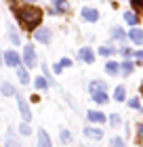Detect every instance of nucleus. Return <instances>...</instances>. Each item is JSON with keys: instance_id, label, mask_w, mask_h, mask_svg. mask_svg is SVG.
Masks as SVG:
<instances>
[{"instance_id": "18", "label": "nucleus", "mask_w": 143, "mask_h": 147, "mask_svg": "<svg viewBox=\"0 0 143 147\" xmlns=\"http://www.w3.org/2000/svg\"><path fill=\"white\" fill-rule=\"evenodd\" d=\"M112 36H114V40H120V44L126 40V34H124L122 30H118V28H114V30H112Z\"/></svg>"}, {"instance_id": "14", "label": "nucleus", "mask_w": 143, "mask_h": 147, "mask_svg": "<svg viewBox=\"0 0 143 147\" xmlns=\"http://www.w3.org/2000/svg\"><path fill=\"white\" fill-rule=\"evenodd\" d=\"M38 147H53L51 145V139L44 130H38Z\"/></svg>"}, {"instance_id": "10", "label": "nucleus", "mask_w": 143, "mask_h": 147, "mask_svg": "<svg viewBox=\"0 0 143 147\" xmlns=\"http://www.w3.org/2000/svg\"><path fill=\"white\" fill-rule=\"evenodd\" d=\"M0 92H2L4 97H13V95H17V92H15V86H13L11 82H0Z\"/></svg>"}, {"instance_id": "31", "label": "nucleus", "mask_w": 143, "mask_h": 147, "mask_svg": "<svg viewBox=\"0 0 143 147\" xmlns=\"http://www.w3.org/2000/svg\"><path fill=\"white\" fill-rule=\"evenodd\" d=\"M61 139H63V141L67 143V141H70V139H72V135H70V132H67V130H63V132H61Z\"/></svg>"}, {"instance_id": "25", "label": "nucleus", "mask_w": 143, "mask_h": 147, "mask_svg": "<svg viewBox=\"0 0 143 147\" xmlns=\"http://www.w3.org/2000/svg\"><path fill=\"white\" fill-rule=\"evenodd\" d=\"M135 11H143V0H131Z\"/></svg>"}, {"instance_id": "34", "label": "nucleus", "mask_w": 143, "mask_h": 147, "mask_svg": "<svg viewBox=\"0 0 143 147\" xmlns=\"http://www.w3.org/2000/svg\"><path fill=\"white\" fill-rule=\"evenodd\" d=\"M137 135H139V139H143V124L137 126Z\"/></svg>"}, {"instance_id": "37", "label": "nucleus", "mask_w": 143, "mask_h": 147, "mask_svg": "<svg viewBox=\"0 0 143 147\" xmlns=\"http://www.w3.org/2000/svg\"><path fill=\"white\" fill-rule=\"evenodd\" d=\"M141 92H143V82H141Z\"/></svg>"}, {"instance_id": "8", "label": "nucleus", "mask_w": 143, "mask_h": 147, "mask_svg": "<svg viewBox=\"0 0 143 147\" xmlns=\"http://www.w3.org/2000/svg\"><path fill=\"white\" fill-rule=\"evenodd\" d=\"M88 90H91V95H95V92H103L105 90V82H103V80H93V82L88 84Z\"/></svg>"}, {"instance_id": "9", "label": "nucleus", "mask_w": 143, "mask_h": 147, "mask_svg": "<svg viewBox=\"0 0 143 147\" xmlns=\"http://www.w3.org/2000/svg\"><path fill=\"white\" fill-rule=\"evenodd\" d=\"M128 38H131L135 44H143V30H139L137 25H135V28L131 30V34H128Z\"/></svg>"}, {"instance_id": "32", "label": "nucleus", "mask_w": 143, "mask_h": 147, "mask_svg": "<svg viewBox=\"0 0 143 147\" xmlns=\"http://www.w3.org/2000/svg\"><path fill=\"white\" fill-rule=\"evenodd\" d=\"M61 67H70V65H72V61H70V59H61Z\"/></svg>"}, {"instance_id": "26", "label": "nucleus", "mask_w": 143, "mask_h": 147, "mask_svg": "<svg viewBox=\"0 0 143 147\" xmlns=\"http://www.w3.org/2000/svg\"><path fill=\"white\" fill-rule=\"evenodd\" d=\"M6 147H21V145H19L13 137H6Z\"/></svg>"}, {"instance_id": "36", "label": "nucleus", "mask_w": 143, "mask_h": 147, "mask_svg": "<svg viewBox=\"0 0 143 147\" xmlns=\"http://www.w3.org/2000/svg\"><path fill=\"white\" fill-rule=\"evenodd\" d=\"M0 65H2V55H0Z\"/></svg>"}, {"instance_id": "13", "label": "nucleus", "mask_w": 143, "mask_h": 147, "mask_svg": "<svg viewBox=\"0 0 143 147\" xmlns=\"http://www.w3.org/2000/svg\"><path fill=\"white\" fill-rule=\"evenodd\" d=\"M80 59H82L84 63H93L95 61V53L91 49H80Z\"/></svg>"}, {"instance_id": "33", "label": "nucleus", "mask_w": 143, "mask_h": 147, "mask_svg": "<svg viewBox=\"0 0 143 147\" xmlns=\"http://www.w3.org/2000/svg\"><path fill=\"white\" fill-rule=\"evenodd\" d=\"M135 59H137V61H143V51H137V53H135Z\"/></svg>"}, {"instance_id": "21", "label": "nucleus", "mask_w": 143, "mask_h": 147, "mask_svg": "<svg viewBox=\"0 0 143 147\" xmlns=\"http://www.w3.org/2000/svg\"><path fill=\"white\" fill-rule=\"evenodd\" d=\"M46 86H49V82H46L44 78H36V88H38V90H44Z\"/></svg>"}, {"instance_id": "12", "label": "nucleus", "mask_w": 143, "mask_h": 147, "mask_svg": "<svg viewBox=\"0 0 143 147\" xmlns=\"http://www.w3.org/2000/svg\"><path fill=\"white\" fill-rule=\"evenodd\" d=\"M118 71L122 74V76H131L133 74V61H122L118 65Z\"/></svg>"}, {"instance_id": "5", "label": "nucleus", "mask_w": 143, "mask_h": 147, "mask_svg": "<svg viewBox=\"0 0 143 147\" xmlns=\"http://www.w3.org/2000/svg\"><path fill=\"white\" fill-rule=\"evenodd\" d=\"M4 63L11 65V67H17V65L21 63V59H19V55H17L15 51H6L4 53Z\"/></svg>"}, {"instance_id": "30", "label": "nucleus", "mask_w": 143, "mask_h": 147, "mask_svg": "<svg viewBox=\"0 0 143 147\" xmlns=\"http://www.w3.org/2000/svg\"><path fill=\"white\" fill-rule=\"evenodd\" d=\"M63 2H65V0H53V4H57V11H55V13H61V11H63Z\"/></svg>"}, {"instance_id": "7", "label": "nucleus", "mask_w": 143, "mask_h": 147, "mask_svg": "<svg viewBox=\"0 0 143 147\" xmlns=\"http://www.w3.org/2000/svg\"><path fill=\"white\" fill-rule=\"evenodd\" d=\"M82 19H84V21H88V23H95V21L99 19V13L95 11V9H84V11H82Z\"/></svg>"}, {"instance_id": "22", "label": "nucleus", "mask_w": 143, "mask_h": 147, "mask_svg": "<svg viewBox=\"0 0 143 147\" xmlns=\"http://www.w3.org/2000/svg\"><path fill=\"white\" fill-rule=\"evenodd\" d=\"M99 53H101L103 57H110L112 53H114V49H112V46H101V49H99Z\"/></svg>"}, {"instance_id": "3", "label": "nucleus", "mask_w": 143, "mask_h": 147, "mask_svg": "<svg viewBox=\"0 0 143 147\" xmlns=\"http://www.w3.org/2000/svg\"><path fill=\"white\" fill-rule=\"evenodd\" d=\"M23 63L25 67H36V51H34L32 44L23 46Z\"/></svg>"}, {"instance_id": "24", "label": "nucleus", "mask_w": 143, "mask_h": 147, "mask_svg": "<svg viewBox=\"0 0 143 147\" xmlns=\"http://www.w3.org/2000/svg\"><path fill=\"white\" fill-rule=\"evenodd\" d=\"M19 132H21V135H32V128L28 124H21V126H19Z\"/></svg>"}, {"instance_id": "11", "label": "nucleus", "mask_w": 143, "mask_h": 147, "mask_svg": "<svg viewBox=\"0 0 143 147\" xmlns=\"http://www.w3.org/2000/svg\"><path fill=\"white\" fill-rule=\"evenodd\" d=\"M86 118L91 120V122H97V124H103V122H105L103 111H88V113H86Z\"/></svg>"}, {"instance_id": "35", "label": "nucleus", "mask_w": 143, "mask_h": 147, "mask_svg": "<svg viewBox=\"0 0 143 147\" xmlns=\"http://www.w3.org/2000/svg\"><path fill=\"white\" fill-rule=\"evenodd\" d=\"M120 53H122L124 57H128V55H131V51H128V49H120Z\"/></svg>"}, {"instance_id": "2", "label": "nucleus", "mask_w": 143, "mask_h": 147, "mask_svg": "<svg viewBox=\"0 0 143 147\" xmlns=\"http://www.w3.org/2000/svg\"><path fill=\"white\" fill-rule=\"evenodd\" d=\"M17 107H19V113H21L23 122H30L32 120V111H30V105H28V101H25L23 95H17Z\"/></svg>"}, {"instance_id": "29", "label": "nucleus", "mask_w": 143, "mask_h": 147, "mask_svg": "<svg viewBox=\"0 0 143 147\" xmlns=\"http://www.w3.org/2000/svg\"><path fill=\"white\" fill-rule=\"evenodd\" d=\"M110 122H112V126H120V116H118V113H114V116L110 118Z\"/></svg>"}, {"instance_id": "4", "label": "nucleus", "mask_w": 143, "mask_h": 147, "mask_svg": "<svg viewBox=\"0 0 143 147\" xmlns=\"http://www.w3.org/2000/svg\"><path fill=\"white\" fill-rule=\"evenodd\" d=\"M34 38H36L38 42H42V44L51 42V30L49 28H38L36 32H34Z\"/></svg>"}, {"instance_id": "15", "label": "nucleus", "mask_w": 143, "mask_h": 147, "mask_svg": "<svg viewBox=\"0 0 143 147\" xmlns=\"http://www.w3.org/2000/svg\"><path fill=\"white\" fill-rule=\"evenodd\" d=\"M17 78L21 84H30V76H28V69L21 67V65H17Z\"/></svg>"}, {"instance_id": "23", "label": "nucleus", "mask_w": 143, "mask_h": 147, "mask_svg": "<svg viewBox=\"0 0 143 147\" xmlns=\"http://www.w3.org/2000/svg\"><path fill=\"white\" fill-rule=\"evenodd\" d=\"M112 147H124V141H122L120 137H114L112 139Z\"/></svg>"}, {"instance_id": "27", "label": "nucleus", "mask_w": 143, "mask_h": 147, "mask_svg": "<svg viewBox=\"0 0 143 147\" xmlns=\"http://www.w3.org/2000/svg\"><path fill=\"white\" fill-rule=\"evenodd\" d=\"M128 105H131L133 109H139V107H141V101H139V99H131V101H128Z\"/></svg>"}, {"instance_id": "16", "label": "nucleus", "mask_w": 143, "mask_h": 147, "mask_svg": "<svg viewBox=\"0 0 143 147\" xmlns=\"http://www.w3.org/2000/svg\"><path fill=\"white\" fill-rule=\"evenodd\" d=\"M114 99H116V101H124V99H126V90H124V86H118V88L114 90Z\"/></svg>"}, {"instance_id": "1", "label": "nucleus", "mask_w": 143, "mask_h": 147, "mask_svg": "<svg viewBox=\"0 0 143 147\" xmlns=\"http://www.w3.org/2000/svg\"><path fill=\"white\" fill-rule=\"evenodd\" d=\"M15 17L23 28H36L42 19V11L36 9V6H21V9L15 11Z\"/></svg>"}, {"instance_id": "17", "label": "nucleus", "mask_w": 143, "mask_h": 147, "mask_svg": "<svg viewBox=\"0 0 143 147\" xmlns=\"http://www.w3.org/2000/svg\"><path fill=\"white\" fill-rule=\"evenodd\" d=\"M124 21H126L128 25H137L139 19H137V15H135L133 11H128V13H124Z\"/></svg>"}, {"instance_id": "28", "label": "nucleus", "mask_w": 143, "mask_h": 147, "mask_svg": "<svg viewBox=\"0 0 143 147\" xmlns=\"http://www.w3.org/2000/svg\"><path fill=\"white\" fill-rule=\"evenodd\" d=\"M9 34H11V40H13V44H19V36H17V32L11 28V32H9Z\"/></svg>"}, {"instance_id": "6", "label": "nucleus", "mask_w": 143, "mask_h": 147, "mask_svg": "<svg viewBox=\"0 0 143 147\" xmlns=\"http://www.w3.org/2000/svg\"><path fill=\"white\" fill-rule=\"evenodd\" d=\"M84 135L88 139H101L103 137V128H95V126H86L84 128Z\"/></svg>"}, {"instance_id": "20", "label": "nucleus", "mask_w": 143, "mask_h": 147, "mask_svg": "<svg viewBox=\"0 0 143 147\" xmlns=\"http://www.w3.org/2000/svg\"><path fill=\"white\" fill-rule=\"evenodd\" d=\"M93 99H95L97 103H107V95H105V90H103V92H95Z\"/></svg>"}, {"instance_id": "19", "label": "nucleus", "mask_w": 143, "mask_h": 147, "mask_svg": "<svg viewBox=\"0 0 143 147\" xmlns=\"http://www.w3.org/2000/svg\"><path fill=\"white\" fill-rule=\"evenodd\" d=\"M105 71L112 74V76H114V74H118V63H116V61H110V63L105 65Z\"/></svg>"}, {"instance_id": "38", "label": "nucleus", "mask_w": 143, "mask_h": 147, "mask_svg": "<svg viewBox=\"0 0 143 147\" xmlns=\"http://www.w3.org/2000/svg\"><path fill=\"white\" fill-rule=\"evenodd\" d=\"M28 2H34V0H28Z\"/></svg>"}]
</instances>
